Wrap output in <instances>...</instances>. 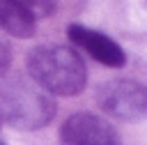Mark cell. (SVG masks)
<instances>
[{"instance_id":"cell-1","label":"cell","mask_w":147,"mask_h":145,"mask_svg":"<svg viewBox=\"0 0 147 145\" xmlns=\"http://www.w3.org/2000/svg\"><path fill=\"white\" fill-rule=\"evenodd\" d=\"M30 78L48 94L74 97L83 92L87 83V69L83 58L69 46H37L28 55Z\"/></svg>"},{"instance_id":"cell-2","label":"cell","mask_w":147,"mask_h":145,"mask_svg":"<svg viewBox=\"0 0 147 145\" xmlns=\"http://www.w3.org/2000/svg\"><path fill=\"white\" fill-rule=\"evenodd\" d=\"M55 115V101L34 81L11 78L0 85V117L18 129H39Z\"/></svg>"},{"instance_id":"cell-3","label":"cell","mask_w":147,"mask_h":145,"mask_svg":"<svg viewBox=\"0 0 147 145\" xmlns=\"http://www.w3.org/2000/svg\"><path fill=\"white\" fill-rule=\"evenodd\" d=\"M96 101L101 110L122 122H136L147 117V85L131 78H115L99 87Z\"/></svg>"},{"instance_id":"cell-4","label":"cell","mask_w":147,"mask_h":145,"mask_svg":"<svg viewBox=\"0 0 147 145\" xmlns=\"http://www.w3.org/2000/svg\"><path fill=\"white\" fill-rule=\"evenodd\" d=\"M62 145H119L117 131L94 113H74L60 129Z\"/></svg>"},{"instance_id":"cell-5","label":"cell","mask_w":147,"mask_h":145,"mask_svg":"<svg viewBox=\"0 0 147 145\" xmlns=\"http://www.w3.org/2000/svg\"><path fill=\"white\" fill-rule=\"evenodd\" d=\"M67 37H69L71 44L80 46L85 53H90L96 62H101L106 67L119 69V67L126 64V53L122 51V46L99 30H90L80 23H71L69 30H67Z\"/></svg>"},{"instance_id":"cell-6","label":"cell","mask_w":147,"mask_h":145,"mask_svg":"<svg viewBox=\"0 0 147 145\" xmlns=\"http://www.w3.org/2000/svg\"><path fill=\"white\" fill-rule=\"evenodd\" d=\"M0 30L11 37L28 39L37 30V18L21 0H0Z\"/></svg>"},{"instance_id":"cell-7","label":"cell","mask_w":147,"mask_h":145,"mask_svg":"<svg viewBox=\"0 0 147 145\" xmlns=\"http://www.w3.org/2000/svg\"><path fill=\"white\" fill-rule=\"evenodd\" d=\"M9 64H11V51H9V46L5 44V39L0 37V78L7 74Z\"/></svg>"},{"instance_id":"cell-8","label":"cell","mask_w":147,"mask_h":145,"mask_svg":"<svg viewBox=\"0 0 147 145\" xmlns=\"http://www.w3.org/2000/svg\"><path fill=\"white\" fill-rule=\"evenodd\" d=\"M0 145H5V143H0Z\"/></svg>"}]
</instances>
